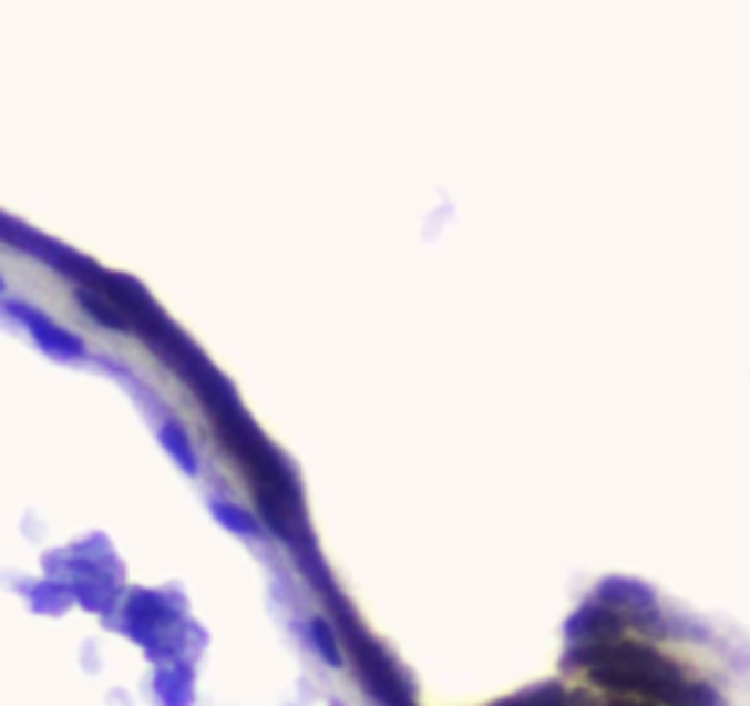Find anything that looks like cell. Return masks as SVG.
Instances as JSON below:
<instances>
[]
</instances>
